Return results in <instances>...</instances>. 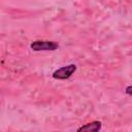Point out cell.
Returning <instances> with one entry per match:
<instances>
[{"mask_svg": "<svg viewBox=\"0 0 132 132\" xmlns=\"http://www.w3.org/2000/svg\"><path fill=\"white\" fill-rule=\"evenodd\" d=\"M30 47L35 52L40 51H56L59 47V44L55 41L48 40H36L30 44Z\"/></svg>", "mask_w": 132, "mask_h": 132, "instance_id": "1", "label": "cell"}, {"mask_svg": "<svg viewBox=\"0 0 132 132\" xmlns=\"http://www.w3.org/2000/svg\"><path fill=\"white\" fill-rule=\"evenodd\" d=\"M125 92H126V94H128V95L132 96V86H129V87H127V88L125 89Z\"/></svg>", "mask_w": 132, "mask_h": 132, "instance_id": "4", "label": "cell"}, {"mask_svg": "<svg viewBox=\"0 0 132 132\" xmlns=\"http://www.w3.org/2000/svg\"><path fill=\"white\" fill-rule=\"evenodd\" d=\"M101 129V122L99 121H94L91 123H88L84 126H81L80 128L77 129L78 132L80 131H87V132H97Z\"/></svg>", "mask_w": 132, "mask_h": 132, "instance_id": "3", "label": "cell"}, {"mask_svg": "<svg viewBox=\"0 0 132 132\" xmlns=\"http://www.w3.org/2000/svg\"><path fill=\"white\" fill-rule=\"evenodd\" d=\"M75 70H76V65L70 64L56 70L53 73V77L56 79H67L75 72Z\"/></svg>", "mask_w": 132, "mask_h": 132, "instance_id": "2", "label": "cell"}]
</instances>
